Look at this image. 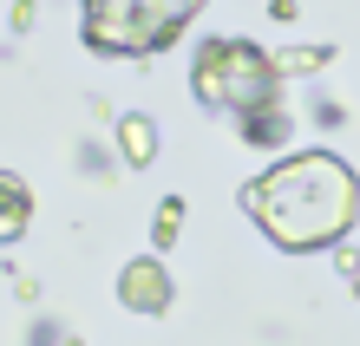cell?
I'll return each instance as SVG.
<instances>
[{
    "instance_id": "cell-1",
    "label": "cell",
    "mask_w": 360,
    "mask_h": 346,
    "mask_svg": "<svg viewBox=\"0 0 360 346\" xmlns=\"http://www.w3.org/2000/svg\"><path fill=\"white\" fill-rule=\"evenodd\" d=\"M243 215H256V229L288 255L334 248L360 215V177L328 150H302L243 189Z\"/></svg>"
},
{
    "instance_id": "cell-2",
    "label": "cell",
    "mask_w": 360,
    "mask_h": 346,
    "mask_svg": "<svg viewBox=\"0 0 360 346\" xmlns=\"http://www.w3.org/2000/svg\"><path fill=\"white\" fill-rule=\"evenodd\" d=\"M190 92L210 112H256V105H275L282 98V72L262 46L249 39H203L197 46V66H190Z\"/></svg>"
},
{
    "instance_id": "cell-3",
    "label": "cell",
    "mask_w": 360,
    "mask_h": 346,
    "mask_svg": "<svg viewBox=\"0 0 360 346\" xmlns=\"http://www.w3.org/2000/svg\"><path fill=\"white\" fill-rule=\"evenodd\" d=\"M203 0H86V46L92 53H164L197 20Z\"/></svg>"
},
{
    "instance_id": "cell-4",
    "label": "cell",
    "mask_w": 360,
    "mask_h": 346,
    "mask_svg": "<svg viewBox=\"0 0 360 346\" xmlns=\"http://www.w3.org/2000/svg\"><path fill=\"white\" fill-rule=\"evenodd\" d=\"M118 300H124L131 314H164V307H171V274H164L158 255L124 262V274H118Z\"/></svg>"
},
{
    "instance_id": "cell-5",
    "label": "cell",
    "mask_w": 360,
    "mask_h": 346,
    "mask_svg": "<svg viewBox=\"0 0 360 346\" xmlns=\"http://www.w3.org/2000/svg\"><path fill=\"white\" fill-rule=\"evenodd\" d=\"M243 144H256V150H275V144H288L295 138V118L282 112V98L275 105H256V112H243Z\"/></svg>"
},
{
    "instance_id": "cell-6",
    "label": "cell",
    "mask_w": 360,
    "mask_h": 346,
    "mask_svg": "<svg viewBox=\"0 0 360 346\" xmlns=\"http://www.w3.org/2000/svg\"><path fill=\"white\" fill-rule=\"evenodd\" d=\"M27 222H33V189L13 170H0V242H20Z\"/></svg>"
},
{
    "instance_id": "cell-7",
    "label": "cell",
    "mask_w": 360,
    "mask_h": 346,
    "mask_svg": "<svg viewBox=\"0 0 360 346\" xmlns=\"http://www.w3.org/2000/svg\"><path fill=\"white\" fill-rule=\"evenodd\" d=\"M118 157H124V164H151V157H158V124L144 118V112L118 118Z\"/></svg>"
},
{
    "instance_id": "cell-8",
    "label": "cell",
    "mask_w": 360,
    "mask_h": 346,
    "mask_svg": "<svg viewBox=\"0 0 360 346\" xmlns=\"http://www.w3.org/2000/svg\"><path fill=\"white\" fill-rule=\"evenodd\" d=\"M269 59H275V72H282V79H302V72H321L334 53L328 46H282V53H269Z\"/></svg>"
},
{
    "instance_id": "cell-9",
    "label": "cell",
    "mask_w": 360,
    "mask_h": 346,
    "mask_svg": "<svg viewBox=\"0 0 360 346\" xmlns=\"http://www.w3.org/2000/svg\"><path fill=\"white\" fill-rule=\"evenodd\" d=\"M177 229H184V197H164L158 203V222H151V248H171Z\"/></svg>"
},
{
    "instance_id": "cell-10",
    "label": "cell",
    "mask_w": 360,
    "mask_h": 346,
    "mask_svg": "<svg viewBox=\"0 0 360 346\" xmlns=\"http://www.w3.org/2000/svg\"><path fill=\"white\" fill-rule=\"evenodd\" d=\"M334 268H341L354 281V294H360V248H334Z\"/></svg>"
},
{
    "instance_id": "cell-11",
    "label": "cell",
    "mask_w": 360,
    "mask_h": 346,
    "mask_svg": "<svg viewBox=\"0 0 360 346\" xmlns=\"http://www.w3.org/2000/svg\"><path fill=\"white\" fill-rule=\"evenodd\" d=\"M33 20H39V7H33V0H13V33H27Z\"/></svg>"
},
{
    "instance_id": "cell-12",
    "label": "cell",
    "mask_w": 360,
    "mask_h": 346,
    "mask_svg": "<svg viewBox=\"0 0 360 346\" xmlns=\"http://www.w3.org/2000/svg\"><path fill=\"white\" fill-rule=\"evenodd\" d=\"M269 13L275 20H295V13H302V0H269Z\"/></svg>"
},
{
    "instance_id": "cell-13",
    "label": "cell",
    "mask_w": 360,
    "mask_h": 346,
    "mask_svg": "<svg viewBox=\"0 0 360 346\" xmlns=\"http://www.w3.org/2000/svg\"><path fill=\"white\" fill-rule=\"evenodd\" d=\"M66 346H72V340H66Z\"/></svg>"
}]
</instances>
